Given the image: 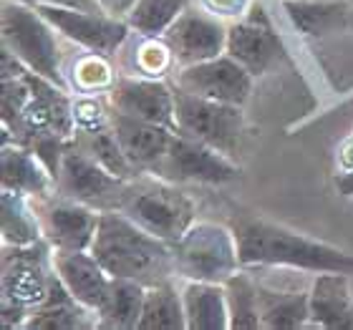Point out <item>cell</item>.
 Wrapping results in <instances>:
<instances>
[{
  "instance_id": "cell-1",
  "label": "cell",
  "mask_w": 353,
  "mask_h": 330,
  "mask_svg": "<svg viewBox=\"0 0 353 330\" xmlns=\"http://www.w3.org/2000/svg\"><path fill=\"white\" fill-rule=\"evenodd\" d=\"M240 265L248 270L263 267H293L303 272H343L353 275V255L336 245L321 243L308 235H301L278 222L237 214L232 222Z\"/></svg>"
},
{
  "instance_id": "cell-2",
  "label": "cell",
  "mask_w": 353,
  "mask_h": 330,
  "mask_svg": "<svg viewBox=\"0 0 353 330\" xmlns=\"http://www.w3.org/2000/svg\"><path fill=\"white\" fill-rule=\"evenodd\" d=\"M91 252L111 278L137 280L147 287L176 278L174 245L147 232L119 209L99 214Z\"/></svg>"
},
{
  "instance_id": "cell-3",
  "label": "cell",
  "mask_w": 353,
  "mask_h": 330,
  "mask_svg": "<svg viewBox=\"0 0 353 330\" xmlns=\"http://www.w3.org/2000/svg\"><path fill=\"white\" fill-rule=\"evenodd\" d=\"M117 209L170 245H174L197 220L194 202L187 197V192L179 189V184L149 172H141L126 182Z\"/></svg>"
},
{
  "instance_id": "cell-4",
  "label": "cell",
  "mask_w": 353,
  "mask_h": 330,
  "mask_svg": "<svg viewBox=\"0 0 353 330\" xmlns=\"http://www.w3.org/2000/svg\"><path fill=\"white\" fill-rule=\"evenodd\" d=\"M0 28H3V48L13 53L23 66L59 83L61 88H68L66 71L61 68V48L56 38L59 30L36 8L26 6L21 0H6Z\"/></svg>"
},
{
  "instance_id": "cell-5",
  "label": "cell",
  "mask_w": 353,
  "mask_h": 330,
  "mask_svg": "<svg viewBox=\"0 0 353 330\" xmlns=\"http://www.w3.org/2000/svg\"><path fill=\"white\" fill-rule=\"evenodd\" d=\"M174 265L176 278L182 280L225 282L232 278L243 267L232 227L194 220L174 243Z\"/></svg>"
},
{
  "instance_id": "cell-6",
  "label": "cell",
  "mask_w": 353,
  "mask_h": 330,
  "mask_svg": "<svg viewBox=\"0 0 353 330\" xmlns=\"http://www.w3.org/2000/svg\"><path fill=\"white\" fill-rule=\"evenodd\" d=\"M174 118L179 134L205 141V144L214 147L222 154L232 156V159L243 147V106L202 99V96H194L184 88L174 86Z\"/></svg>"
},
{
  "instance_id": "cell-7",
  "label": "cell",
  "mask_w": 353,
  "mask_h": 330,
  "mask_svg": "<svg viewBox=\"0 0 353 330\" xmlns=\"http://www.w3.org/2000/svg\"><path fill=\"white\" fill-rule=\"evenodd\" d=\"M53 272V247L46 237L33 245H3V305L30 316L46 300Z\"/></svg>"
},
{
  "instance_id": "cell-8",
  "label": "cell",
  "mask_w": 353,
  "mask_h": 330,
  "mask_svg": "<svg viewBox=\"0 0 353 330\" xmlns=\"http://www.w3.org/2000/svg\"><path fill=\"white\" fill-rule=\"evenodd\" d=\"M149 174L162 176V179L174 184L222 187V184L240 179V167L232 156L222 154L205 141H197L192 136L174 132L164 156Z\"/></svg>"
},
{
  "instance_id": "cell-9",
  "label": "cell",
  "mask_w": 353,
  "mask_h": 330,
  "mask_svg": "<svg viewBox=\"0 0 353 330\" xmlns=\"http://www.w3.org/2000/svg\"><path fill=\"white\" fill-rule=\"evenodd\" d=\"M126 182L129 179L111 174L109 169L101 167L94 156H88L71 139L63 162H61L59 176H56V194L103 212V209H117L126 189Z\"/></svg>"
},
{
  "instance_id": "cell-10",
  "label": "cell",
  "mask_w": 353,
  "mask_h": 330,
  "mask_svg": "<svg viewBox=\"0 0 353 330\" xmlns=\"http://www.w3.org/2000/svg\"><path fill=\"white\" fill-rule=\"evenodd\" d=\"M36 10L61 36H66L71 43H76L83 51L117 56L132 36L129 21L109 15L106 10H79V8L61 6H38Z\"/></svg>"
},
{
  "instance_id": "cell-11",
  "label": "cell",
  "mask_w": 353,
  "mask_h": 330,
  "mask_svg": "<svg viewBox=\"0 0 353 330\" xmlns=\"http://www.w3.org/2000/svg\"><path fill=\"white\" fill-rule=\"evenodd\" d=\"M252 81H255V76L228 53H222L217 59L192 63V66H176L174 71V86L194 96H202V99L235 103V106L248 103L252 94Z\"/></svg>"
},
{
  "instance_id": "cell-12",
  "label": "cell",
  "mask_w": 353,
  "mask_h": 330,
  "mask_svg": "<svg viewBox=\"0 0 353 330\" xmlns=\"http://www.w3.org/2000/svg\"><path fill=\"white\" fill-rule=\"evenodd\" d=\"M172 45L176 66H192L199 61L217 59L228 48V25L222 18L202 8H187L164 33Z\"/></svg>"
},
{
  "instance_id": "cell-13",
  "label": "cell",
  "mask_w": 353,
  "mask_h": 330,
  "mask_svg": "<svg viewBox=\"0 0 353 330\" xmlns=\"http://www.w3.org/2000/svg\"><path fill=\"white\" fill-rule=\"evenodd\" d=\"M111 109L121 111L126 116L152 121L176 132L174 118V86L164 79H141V76H119L109 94Z\"/></svg>"
},
{
  "instance_id": "cell-14",
  "label": "cell",
  "mask_w": 353,
  "mask_h": 330,
  "mask_svg": "<svg viewBox=\"0 0 353 330\" xmlns=\"http://www.w3.org/2000/svg\"><path fill=\"white\" fill-rule=\"evenodd\" d=\"M38 217L43 237L53 249H91L96 227H99V209L61 194L38 199Z\"/></svg>"
},
{
  "instance_id": "cell-15",
  "label": "cell",
  "mask_w": 353,
  "mask_h": 330,
  "mask_svg": "<svg viewBox=\"0 0 353 330\" xmlns=\"http://www.w3.org/2000/svg\"><path fill=\"white\" fill-rule=\"evenodd\" d=\"M225 53L248 68L255 79L263 76L278 61V56L283 53V43L278 33L272 30V23L268 21L263 6L252 3V8L240 21L230 23Z\"/></svg>"
},
{
  "instance_id": "cell-16",
  "label": "cell",
  "mask_w": 353,
  "mask_h": 330,
  "mask_svg": "<svg viewBox=\"0 0 353 330\" xmlns=\"http://www.w3.org/2000/svg\"><path fill=\"white\" fill-rule=\"evenodd\" d=\"M53 267L66 290L81 305L91 310L101 308L114 278L103 270L91 249H53Z\"/></svg>"
},
{
  "instance_id": "cell-17",
  "label": "cell",
  "mask_w": 353,
  "mask_h": 330,
  "mask_svg": "<svg viewBox=\"0 0 353 330\" xmlns=\"http://www.w3.org/2000/svg\"><path fill=\"white\" fill-rule=\"evenodd\" d=\"M111 129L117 134L119 147L126 154V159L139 172H152L174 136V132L167 126L126 116L117 109H111Z\"/></svg>"
},
{
  "instance_id": "cell-18",
  "label": "cell",
  "mask_w": 353,
  "mask_h": 330,
  "mask_svg": "<svg viewBox=\"0 0 353 330\" xmlns=\"http://www.w3.org/2000/svg\"><path fill=\"white\" fill-rule=\"evenodd\" d=\"M310 325L325 330H353V295L348 275L318 272L310 285Z\"/></svg>"
},
{
  "instance_id": "cell-19",
  "label": "cell",
  "mask_w": 353,
  "mask_h": 330,
  "mask_svg": "<svg viewBox=\"0 0 353 330\" xmlns=\"http://www.w3.org/2000/svg\"><path fill=\"white\" fill-rule=\"evenodd\" d=\"M0 182H3V189L21 192V194L33 199L56 194L53 174L33 154V149H28L26 144H18V141L3 144V152H0Z\"/></svg>"
},
{
  "instance_id": "cell-20",
  "label": "cell",
  "mask_w": 353,
  "mask_h": 330,
  "mask_svg": "<svg viewBox=\"0 0 353 330\" xmlns=\"http://www.w3.org/2000/svg\"><path fill=\"white\" fill-rule=\"evenodd\" d=\"M99 318L96 310L86 308L68 293L66 285L61 282L59 272H53L51 287L46 300L33 308V313L26 320V328L38 330H74V328H96Z\"/></svg>"
},
{
  "instance_id": "cell-21",
  "label": "cell",
  "mask_w": 353,
  "mask_h": 330,
  "mask_svg": "<svg viewBox=\"0 0 353 330\" xmlns=\"http://www.w3.org/2000/svg\"><path fill=\"white\" fill-rule=\"evenodd\" d=\"M283 8L303 36L323 38L353 28V6L348 0H283Z\"/></svg>"
},
{
  "instance_id": "cell-22",
  "label": "cell",
  "mask_w": 353,
  "mask_h": 330,
  "mask_svg": "<svg viewBox=\"0 0 353 330\" xmlns=\"http://www.w3.org/2000/svg\"><path fill=\"white\" fill-rule=\"evenodd\" d=\"M182 302L187 313V330H225L230 328L228 298L222 282L184 280Z\"/></svg>"
},
{
  "instance_id": "cell-23",
  "label": "cell",
  "mask_w": 353,
  "mask_h": 330,
  "mask_svg": "<svg viewBox=\"0 0 353 330\" xmlns=\"http://www.w3.org/2000/svg\"><path fill=\"white\" fill-rule=\"evenodd\" d=\"M260 323L268 330H298L310 325V290H275L258 282Z\"/></svg>"
},
{
  "instance_id": "cell-24",
  "label": "cell",
  "mask_w": 353,
  "mask_h": 330,
  "mask_svg": "<svg viewBox=\"0 0 353 330\" xmlns=\"http://www.w3.org/2000/svg\"><path fill=\"white\" fill-rule=\"evenodd\" d=\"M144 298H147V285H141L137 280L114 278L106 300L101 302V308L96 310V318H99L96 328H111V330L139 328Z\"/></svg>"
},
{
  "instance_id": "cell-25",
  "label": "cell",
  "mask_w": 353,
  "mask_h": 330,
  "mask_svg": "<svg viewBox=\"0 0 353 330\" xmlns=\"http://www.w3.org/2000/svg\"><path fill=\"white\" fill-rule=\"evenodd\" d=\"M137 330H187L182 290H176L174 280L147 287L144 310Z\"/></svg>"
},
{
  "instance_id": "cell-26",
  "label": "cell",
  "mask_w": 353,
  "mask_h": 330,
  "mask_svg": "<svg viewBox=\"0 0 353 330\" xmlns=\"http://www.w3.org/2000/svg\"><path fill=\"white\" fill-rule=\"evenodd\" d=\"M3 245H33L43 240L38 209L28 202L26 194L13 189H3Z\"/></svg>"
},
{
  "instance_id": "cell-27",
  "label": "cell",
  "mask_w": 353,
  "mask_h": 330,
  "mask_svg": "<svg viewBox=\"0 0 353 330\" xmlns=\"http://www.w3.org/2000/svg\"><path fill=\"white\" fill-rule=\"evenodd\" d=\"M66 81L71 94L99 96L109 94L114 83L119 81V76L114 63H111V56L86 51L71 61V68L66 71Z\"/></svg>"
},
{
  "instance_id": "cell-28",
  "label": "cell",
  "mask_w": 353,
  "mask_h": 330,
  "mask_svg": "<svg viewBox=\"0 0 353 330\" xmlns=\"http://www.w3.org/2000/svg\"><path fill=\"white\" fill-rule=\"evenodd\" d=\"M222 285H225V298H228L230 330L263 328V323H260L258 280L248 275V267H240Z\"/></svg>"
},
{
  "instance_id": "cell-29",
  "label": "cell",
  "mask_w": 353,
  "mask_h": 330,
  "mask_svg": "<svg viewBox=\"0 0 353 330\" xmlns=\"http://www.w3.org/2000/svg\"><path fill=\"white\" fill-rule=\"evenodd\" d=\"M74 141L79 147L86 152L88 156H94L96 162L106 167L111 174L121 176V179H134L137 174H141L139 169L134 167L126 154L121 152L119 147V139L111 124L106 126H99V129H91V132H76L74 134Z\"/></svg>"
},
{
  "instance_id": "cell-30",
  "label": "cell",
  "mask_w": 353,
  "mask_h": 330,
  "mask_svg": "<svg viewBox=\"0 0 353 330\" xmlns=\"http://www.w3.org/2000/svg\"><path fill=\"white\" fill-rule=\"evenodd\" d=\"M192 0H137L126 21L141 36H164Z\"/></svg>"
},
{
  "instance_id": "cell-31",
  "label": "cell",
  "mask_w": 353,
  "mask_h": 330,
  "mask_svg": "<svg viewBox=\"0 0 353 330\" xmlns=\"http://www.w3.org/2000/svg\"><path fill=\"white\" fill-rule=\"evenodd\" d=\"M132 71L126 76H141V79H164L176 66L174 51L164 36H141L139 43L132 51Z\"/></svg>"
},
{
  "instance_id": "cell-32",
  "label": "cell",
  "mask_w": 353,
  "mask_h": 330,
  "mask_svg": "<svg viewBox=\"0 0 353 330\" xmlns=\"http://www.w3.org/2000/svg\"><path fill=\"white\" fill-rule=\"evenodd\" d=\"M199 8L207 10V13L217 15V18H232V21H240L248 10L252 8V0H199Z\"/></svg>"
},
{
  "instance_id": "cell-33",
  "label": "cell",
  "mask_w": 353,
  "mask_h": 330,
  "mask_svg": "<svg viewBox=\"0 0 353 330\" xmlns=\"http://www.w3.org/2000/svg\"><path fill=\"white\" fill-rule=\"evenodd\" d=\"M26 6H61V8H79V10H103L99 0H21Z\"/></svg>"
},
{
  "instance_id": "cell-34",
  "label": "cell",
  "mask_w": 353,
  "mask_h": 330,
  "mask_svg": "<svg viewBox=\"0 0 353 330\" xmlns=\"http://www.w3.org/2000/svg\"><path fill=\"white\" fill-rule=\"evenodd\" d=\"M101 8L109 15H117V18H126L132 13V8L137 6V0H99Z\"/></svg>"
}]
</instances>
